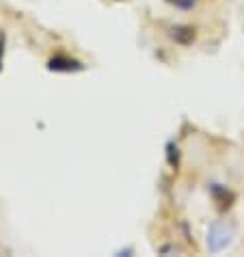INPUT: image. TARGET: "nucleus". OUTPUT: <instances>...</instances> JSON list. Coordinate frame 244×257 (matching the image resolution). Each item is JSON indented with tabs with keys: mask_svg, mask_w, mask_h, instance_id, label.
<instances>
[{
	"mask_svg": "<svg viewBox=\"0 0 244 257\" xmlns=\"http://www.w3.org/2000/svg\"><path fill=\"white\" fill-rule=\"evenodd\" d=\"M235 229L231 223H225V220H214V223L207 227V235H205V244L210 248V253H220L233 242Z\"/></svg>",
	"mask_w": 244,
	"mask_h": 257,
	"instance_id": "obj_1",
	"label": "nucleus"
},
{
	"mask_svg": "<svg viewBox=\"0 0 244 257\" xmlns=\"http://www.w3.org/2000/svg\"><path fill=\"white\" fill-rule=\"evenodd\" d=\"M48 69L59 71V74H76V71H82L84 65L76 59H69V56L59 54V56H52V59L48 61Z\"/></svg>",
	"mask_w": 244,
	"mask_h": 257,
	"instance_id": "obj_2",
	"label": "nucleus"
},
{
	"mask_svg": "<svg viewBox=\"0 0 244 257\" xmlns=\"http://www.w3.org/2000/svg\"><path fill=\"white\" fill-rule=\"evenodd\" d=\"M210 195L214 199V203H216L218 212H227L233 205V201H235V195L227 186H222V184H212V186H210Z\"/></svg>",
	"mask_w": 244,
	"mask_h": 257,
	"instance_id": "obj_3",
	"label": "nucleus"
},
{
	"mask_svg": "<svg viewBox=\"0 0 244 257\" xmlns=\"http://www.w3.org/2000/svg\"><path fill=\"white\" fill-rule=\"evenodd\" d=\"M171 39L175 41L177 46H192V41L197 39V31L188 24H177V26H171Z\"/></svg>",
	"mask_w": 244,
	"mask_h": 257,
	"instance_id": "obj_4",
	"label": "nucleus"
},
{
	"mask_svg": "<svg viewBox=\"0 0 244 257\" xmlns=\"http://www.w3.org/2000/svg\"><path fill=\"white\" fill-rule=\"evenodd\" d=\"M167 162H169V167L177 169V164H179V149H177L175 143H167Z\"/></svg>",
	"mask_w": 244,
	"mask_h": 257,
	"instance_id": "obj_5",
	"label": "nucleus"
},
{
	"mask_svg": "<svg viewBox=\"0 0 244 257\" xmlns=\"http://www.w3.org/2000/svg\"><path fill=\"white\" fill-rule=\"evenodd\" d=\"M167 3L171 5H175L177 9H184V11H190V9H195L199 0H167Z\"/></svg>",
	"mask_w": 244,
	"mask_h": 257,
	"instance_id": "obj_6",
	"label": "nucleus"
},
{
	"mask_svg": "<svg viewBox=\"0 0 244 257\" xmlns=\"http://www.w3.org/2000/svg\"><path fill=\"white\" fill-rule=\"evenodd\" d=\"M0 59H3V41H0Z\"/></svg>",
	"mask_w": 244,
	"mask_h": 257,
	"instance_id": "obj_7",
	"label": "nucleus"
}]
</instances>
